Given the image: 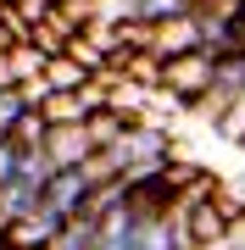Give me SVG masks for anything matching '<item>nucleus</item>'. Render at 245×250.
Masks as SVG:
<instances>
[{
	"label": "nucleus",
	"mask_w": 245,
	"mask_h": 250,
	"mask_svg": "<svg viewBox=\"0 0 245 250\" xmlns=\"http://www.w3.org/2000/svg\"><path fill=\"white\" fill-rule=\"evenodd\" d=\"M45 134H50V117H45V106H28V111H22V123L11 128L6 139H17L22 150H34V145H45Z\"/></svg>",
	"instance_id": "nucleus-9"
},
{
	"label": "nucleus",
	"mask_w": 245,
	"mask_h": 250,
	"mask_svg": "<svg viewBox=\"0 0 245 250\" xmlns=\"http://www.w3.org/2000/svg\"><path fill=\"white\" fill-rule=\"evenodd\" d=\"M178 11H195V0H139V22H167V17H178Z\"/></svg>",
	"instance_id": "nucleus-11"
},
{
	"label": "nucleus",
	"mask_w": 245,
	"mask_h": 250,
	"mask_svg": "<svg viewBox=\"0 0 245 250\" xmlns=\"http://www.w3.org/2000/svg\"><path fill=\"white\" fill-rule=\"evenodd\" d=\"M95 195V178H89V167H56V178L45 189V200L56 206V211H67V217H78L84 206H89Z\"/></svg>",
	"instance_id": "nucleus-5"
},
{
	"label": "nucleus",
	"mask_w": 245,
	"mask_h": 250,
	"mask_svg": "<svg viewBox=\"0 0 245 250\" xmlns=\"http://www.w3.org/2000/svg\"><path fill=\"white\" fill-rule=\"evenodd\" d=\"M67 211H56L50 200H39L34 211H22L17 223H6L0 233H6V250H50V239L62 233Z\"/></svg>",
	"instance_id": "nucleus-3"
},
{
	"label": "nucleus",
	"mask_w": 245,
	"mask_h": 250,
	"mask_svg": "<svg viewBox=\"0 0 245 250\" xmlns=\"http://www.w3.org/2000/svg\"><path fill=\"white\" fill-rule=\"evenodd\" d=\"M28 106H34V100H28V95L17 89V83H11V89H0V139H6L11 128L22 123V111H28Z\"/></svg>",
	"instance_id": "nucleus-10"
},
{
	"label": "nucleus",
	"mask_w": 245,
	"mask_h": 250,
	"mask_svg": "<svg viewBox=\"0 0 245 250\" xmlns=\"http://www.w3.org/2000/svg\"><path fill=\"white\" fill-rule=\"evenodd\" d=\"M0 250H6V233H0Z\"/></svg>",
	"instance_id": "nucleus-12"
},
{
	"label": "nucleus",
	"mask_w": 245,
	"mask_h": 250,
	"mask_svg": "<svg viewBox=\"0 0 245 250\" xmlns=\"http://www.w3.org/2000/svg\"><path fill=\"white\" fill-rule=\"evenodd\" d=\"M84 123H89V134H95V145H111L117 134H128V117L117 111V106H106V100H100V106L84 117Z\"/></svg>",
	"instance_id": "nucleus-8"
},
{
	"label": "nucleus",
	"mask_w": 245,
	"mask_h": 250,
	"mask_svg": "<svg viewBox=\"0 0 245 250\" xmlns=\"http://www.w3.org/2000/svg\"><path fill=\"white\" fill-rule=\"evenodd\" d=\"M156 83H162V95L173 100V106H200L206 100V89L218 83V56H212L206 45L200 50H184V56H173V62L156 67Z\"/></svg>",
	"instance_id": "nucleus-1"
},
{
	"label": "nucleus",
	"mask_w": 245,
	"mask_h": 250,
	"mask_svg": "<svg viewBox=\"0 0 245 250\" xmlns=\"http://www.w3.org/2000/svg\"><path fill=\"white\" fill-rule=\"evenodd\" d=\"M95 239H100V217L78 211V217H67V223H62V233L50 239V250H95Z\"/></svg>",
	"instance_id": "nucleus-7"
},
{
	"label": "nucleus",
	"mask_w": 245,
	"mask_h": 250,
	"mask_svg": "<svg viewBox=\"0 0 245 250\" xmlns=\"http://www.w3.org/2000/svg\"><path fill=\"white\" fill-rule=\"evenodd\" d=\"M45 83H50V95L56 89H89V83H95V67L84 62V56H73V50H67V56H50V62H45Z\"/></svg>",
	"instance_id": "nucleus-6"
},
{
	"label": "nucleus",
	"mask_w": 245,
	"mask_h": 250,
	"mask_svg": "<svg viewBox=\"0 0 245 250\" xmlns=\"http://www.w3.org/2000/svg\"><path fill=\"white\" fill-rule=\"evenodd\" d=\"M200 45H206V17L200 11H178V17L145 28V56L156 67L173 62V56H184V50H200Z\"/></svg>",
	"instance_id": "nucleus-2"
},
{
	"label": "nucleus",
	"mask_w": 245,
	"mask_h": 250,
	"mask_svg": "<svg viewBox=\"0 0 245 250\" xmlns=\"http://www.w3.org/2000/svg\"><path fill=\"white\" fill-rule=\"evenodd\" d=\"M45 150H50L56 167H84V161L100 150V145H95V134H89V123H50Z\"/></svg>",
	"instance_id": "nucleus-4"
}]
</instances>
